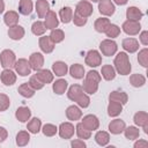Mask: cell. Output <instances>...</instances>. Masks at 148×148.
<instances>
[{
  "label": "cell",
  "mask_w": 148,
  "mask_h": 148,
  "mask_svg": "<svg viewBox=\"0 0 148 148\" xmlns=\"http://www.w3.org/2000/svg\"><path fill=\"white\" fill-rule=\"evenodd\" d=\"M84 73H86L84 67L82 65H80V64H74V65H72L69 67V74H71V76L74 77V79H76V80L83 79Z\"/></svg>",
  "instance_id": "cell-22"
},
{
  "label": "cell",
  "mask_w": 148,
  "mask_h": 148,
  "mask_svg": "<svg viewBox=\"0 0 148 148\" xmlns=\"http://www.w3.org/2000/svg\"><path fill=\"white\" fill-rule=\"evenodd\" d=\"M133 120L135 123L136 126H145V125H148V113L145 112V111H139L134 114L133 117Z\"/></svg>",
  "instance_id": "cell-33"
},
{
  "label": "cell",
  "mask_w": 148,
  "mask_h": 148,
  "mask_svg": "<svg viewBox=\"0 0 148 148\" xmlns=\"http://www.w3.org/2000/svg\"><path fill=\"white\" fill-rule=\"evenodd\" d=\"M75 102H76L77 105L81 106V108H88L89 104H90V98H89V96H88L87 94L83 92V94H81V95L76 98Z\"/></svg>",
  "instance_id": "cell-48"
},
{
  "label": "cell",
  "mask_w": 148,
  "mask_h": 148,
  "mask_svg": "<svg viewBox=\"0 0 148 148\" xmlns=\"http://www.w3.org/2000/svg\"><path fill=\"white\" fill-rule=\"evenodd\" d=\"M90 1H92V2H98L99 0H90Z\"/></svg>",
  "instance_id": "cell-59"
},
{
  "label": "cell",
  "mask_w": 148,
  "mask_h": 148,
  "mask_svg": "<svg viewBox=\"0 0 148 148\" xmlns=\"http://www.w3.org/2000/svg\"><path fill=\"white\" fill-rule=\"evenodd\" d=\"M92 5L87 1V0H81L77 2L76 7H75V14L77 15H81L83 17H89L91 14H92Z\"/></svg>",
  "instance_id": "cell-4"
},
{
  "label": "cell",
  "mask_w": 148,
  "mask_h": 148,
  "mask_svg": "<svg viewBox=\"0 0 148 148\" xmlns=\"http://www.w3.org/2000/svg\"><path fill=\"white\" fill-rule=\"evenodd\" d=\"M50 38H51V40L54 43V44H57V43H60V42H62L64 40V38H65V32L61 30V29H52L51 30V34H50Z\"/></svg>",
  "instance_id": "cell-44"
},
{
  "label": "cell",
  "mask_w": 148,
  "mask_h": 148,
  "mask_svg": "<svg viewBox=\"0 0 148 148\" xmlns=\"http://www.w3.org/2000/svg\"><path fill=\"white\" fill-rule=\"evenodd\" d=\"M0 79L5 86H12L16 82V74L10 68H5L0 74Z\"/></svg>",
  "instance_id": "cell-13"
},
{
  "label": "cell",
  "mask_w": 148,
  "mask_h": 148,
  "mask_svg": "<svg viewBox=\"0 0 148 148\" xmlns=\"http://www.w3.org/2000/svg\"><path fill=\"white\" fill-rule=\"evenodd\" d=\"M119 34H120V28H119L118 25H116V24H111V23H110V25H109L108 29L105 30V35H106L110 39L118 37Z\"/></svg>",
  "instance_id": "cell-46"
},
{
  "label": "cell",
  "mask_w": 148,
  "mask_h": 148,
  "mask_svg": "<svg viewBox=\"0 0 148 148\" xmlns=\"http://www.w3.org/2000/svg\"><path fill=\"white\" fill-rule=\"evenodd\" d=\"M98 10L102 15L111 16V15H113L116 7L111 0H99L98 1Z\"/></svg>",
  "instance_id": "cell-8"
},
{
  "label": "cell",
  "mask_w": 148,
  "mask_h": 148,
  "mask_svg": "<svg viewBox=\"0 0 148 148\" xmlns=\"http://www.w3.org/2000/svg\"><path fill=\"white\" fill-rule=\"evenodd\" d=\"M15 117H16V119H17L18 121L25 123V121H28V120L30 119V117H31V111H30V109L27 108V106H20V108H17V110H16V112H15Z\"/></svg>",
  "instance_id": "cell-19"
},
{
  "label": "cell",
  "mask_w": 148,
  "mask_h": 148,
  "mask_svg": "<svg viewBox=\"0 0 148 148\" xmlns=\"http://www.w3.org/2000/svg\"><path fill=\"white\" fill-rule=\"evenodd\" d=\"M109 101H114V102H118V103L124 105V104L127 103L128 96H127L126 92H124L121 90H113L109 95Z\"/></svg>",
  "instance_id": "cell-17"
},
{
  "label": "cell",
  "mask_w": 148,
  "mask_h": 148,
  "mask_svg": "<svg viewBox=\"0 0 148 148\" xmlns=\"http://www.w3.org/2000/svg\"><path fill=\"white\" fill-rule=\"evenodd\" d=\"M54 43L51 40L50 36H42L39 38V47L44 53H51L54 50Z\"/></svg>",
  "instance_id": "cell-14"
},
{
  "label": "cell",
  "mask_w": 148,
  "mask_h": 148,
  "mask_svg": "<svg viewBox=\"0 0 148 148\" xmlns=\"http://www.w3.org/2000/svg\"><path fill=\"white\" fill-rule=\"evenodd\" d=\"M7 136H8V132H7V130H6L5 127L0 126V142L5 141V140L7 139Z\"/></svg>",
  "instance_id": "cell-56"
},
{
  "label": "cell",
  "mask_w": 148,
  "mask_h": 148,
  "mask_svg": "<svg viewBox=\"0 0 148 148\" xmlns=\"http://www.w3.org/2000/svg\"><path fill=\"white\" fill-rule=\"evenodd\" d=\"M82 125L89 131H96L99 127V120L95 114H87L82 119Z\"/></svg>",
  "instance_id": "cell-10"
},
{
  "label": "cell",
  "mask_w": 148,
  "mask_h": 148,
  "mask_svg": "<svg viewBox=\"0 0 148 148\" xmlns=\"http://www.w3.org/2000/svg\"><path fill=\"white\" fill-rule=\"evenodd\" d=\"M52 71L57 76H64L68 72V66L64 61H56L52 65Z\"/></svg>",
  "instance_id": "cell-21"
},
{
  "label": "cell",
  "mask_w": 148,
  "mask_h": 148,
  "mask_svg": "<svg viewBox=\"0 0 148 148\" xmlns=\"http://www.w3.org/2000/svg\"><path fill=\"white\" fill-rule=\"evenodd\" d=\"M42 132L45 136H53L58 132V127L53 124H45L42 128Z\"/></svg>",
  "instance_id": "cell-47"
},
{
  "label": "cell",
  "mask_w": 148,
  "mask_h": 148,
  "mask_svg": "<svg viewBox=\"0 0 148 148\" xmlns=\"http://www.w3.org/2000/svg\"><path fill=\"white\" fill-rule=\"evenodd\" d=\"M66 117L69 120H74V121L75 120H79L82 117V111L76 105H69L66 109Z\"/></svg>",
  "instance_id": "cell-20"
},
{
  "label": "cell",
  "mask_w": 148,
  "mask_h": 148,
  "mask_svg": "<svg viewBox=\"0 0 148 148\" xmlns=\"http://www.w3.org/2000/svg\"><path fill=\"white\" fill-rule=\"evenodd\" d=\"M95 141L99 146H106L110 141V135L105 131H98L95 135Z\"/></svg>",
  "instance_id": "cell-40"
},
{
  "label": "cell",
  "mask_w": 148,
  "mask_h": 148,
  "mask_svg": "<svg viewBox=\"0 0 148 148\" xmlns=\"http://www.w3.org/2000/svg\"><path fill=\"white\" fill-rule=\"evenodd\" d=\"M138 61H139V64L142 67L147 68V66H148V49L147 47H145V49H142V50L139 51Z\"/></svg>",
  "instance_id": "cell-45"
},
{
  "label": "cell",
  "mask_w": 148,
  "mask_h": 148,
  "mask_svg": "<svg viewBox=\"0 0 148 148\" xmlns=\"http://www.w3.org/2000/svg\"><path fill=\"white\" fill-rule=\"evenodd\" d=\"M82 89H83L84 92H87V94H89V95H92V94H95V92L97 91V89H98V82L92 81V80H89V79H84Z\"/></svg>",
  "instance_id": "cell-30"
},
{
  "label": "cell",
  "mask_w": 148,
  "mask_h": 148,
  "mask_svg": "<svg viewBox=\"0 0 148 148\" xmlns=\"http://www.w3.org/2000/svg\"><path fill=\"white\" fill-rule=\"evenodd\" d=\"M134 148H148V142L146 140H139L134 143Z\"/></svg>",
  "instance_id": "cell-55"
},
{
  "label": "cell",
  "mask_w": 148,
  "mask_h": 148,
  "mask_svg": "<svg viewBox=\"0 0 148 148\" xmlns=\"http://www.w3.org/2000/svg\"><path fill=\"white\" fill-rule=\"evenodd\" d=\"M71 146L73 148H86V143L82 139H76V140H73L71 142Z\"/></svg>",
  "instance_id": "cell-53"
},
{
  "label": "cell",
  "mask_w": 148,
  "mask_h": 148,
  "mask_svg": "<svg viewBox=\"0 0 148 148\" xmlns=\"http://www.w3.org/2000/svg\"><path fill=\"white\" fill-rule=\"evenodd\" d=\"M113 1H114V3H117V5L123 6V5H126L128 0H113Z\"/></svg>",
  "instance_id": "cell-57"
},
{
  "label": "cell",
  "mask_w": 148,
  "mask_h": 148,
  "mask_svg": "<svg viewBox=\"0 0 148 148\" xmlns=\"http://www.w3.org/2000/svg\"><path fill=\"white\" fill-rule=\"evenodd\" d=\"M18 12L22 15H30L32 12V1L31 0H20Z\"/></svg>",
  "instance_id": "cell-34"
},
{
  "label": "cell",
  "mask_w": 148,
  "mask_h": 148,
  "mask_svg": "<svg viewBox=\"0 0 148 148\" xmlns=\"http://www.w3.org/2000/svg\"><path fill=\"white\" fill-rule=\"evenodd\" d=\"M72 20H73V22H74V24L76 27H83L87 23V17H83V16L77 15L75 13H74V16L72 17Z\"/></svg>",
  "instance_id": "cell-51"
},
{
  "label": "cell",
  "mask_w": 148,
  "mask_h": 148,
  "mask_svg": "<svg viewBox=\"0 0 148 148\" xmlns=\"http://www.w3.org/2000/svg\"><path fill=\"white\" fill-rule=\"evenodd\" d=\"M40 127H42V121L39 118H32L31 120H29V123L27 125L28 132H30L32 134H37L40 131Z\"/></svg>",
  "instance_id": "cell-37"
},
{
  "label": "cell",
  "mask_w": 148,
  "mask_h": 148,
  "mask_svg": "<svg viewBox=\"0 0 148 148\" xmlns=\"http://www.w3.org/2000/svg\"><path fill=\"white\" fill-rule=\"evenodd\" d=\"M18 14L15 12V10H9L7 12L5 15H3V22L8 27H13V25H16L17 22H18Z\"/></svg>",
  "instance_id": "cell-24"
},
{
  "label": "cell",
  "mask_w": 148,
  "mask_h": 148,
  "mask_svg": "<svg viewBox=\"0 0 148 148\" xmlns=\"http://www.w3.org/2000/svg\"><path fill=\"white\" fill-rule=\"evenodd\" d=\"M140 42H141V44H143V45H148V31L147 30H145V31H142L141 34H140Z\"/></svg>",
  "instance_id": "cell-54"
},
{
  "label": "cell",
  "mask_w": 148,
  "mask_h": 148,
  "mask_svg": "<svg viewBox=\"0 0 148 148\" xmlns=\"http://www.w3.org/2000/svg\"><path fill=\"white\" fill-rule=\"evenodd\" d=\"M75 132H76V135L79 136V139H82V140H86V139H89L91 136V131L87 130L82 123H79L75 127Z\"/></svg>",
  "instance_id": "cell-41"
},
{
  "label": "cell",
  "mask_w": 148,
  "mask_h": 148,
  "mask_svg": "<svg viewBox=\"0 0 148 148\" xmlns=\"http://www.w3.org/2000/svg\"><path fill=\"white\" fill-rule=\"evenodd\" d=\"M114 69L120 75H128L131 73L132 66L126 52H119L114 58Z\"/></svg>",
  "instance_id": "cell-1"
},
{
  "label": "cell",
  "mask_w": 148,
  "mask_h": 148,
  "mask_svg": "<svg viewBox=\"0 0 148 148\" xmlns=\"http://www.w3.org/2000/svg\"><path fill=\"white\" fill-rule=\"evenodd\" d=\"M86 75V79H89V80H92V81H96V82H101V74L96 71H89Z\"/></svg>",
  "instance_id": "cell-52"
},
{
  "label": "cell",
  "mask_w": 148,
  "mask_h": 148,
  "mask_svg": "<svg viewBox=\"0 0 148 148\" xmlns=\"http://www.w3.org/2000/svg\"><path fill=\"white\" fill-rule=\"evenodd\" d=\"M10 105L9 97L6 94H0V111H6Z\"/></svg>",
  "instance_id": "cell-50"
},
{
  "label": "cell",
  "mask_w": 148,
  "mask_h": 148,
  "mask_svg": "<svg viewBox=\"0 0 148 148\" xmlns=\"http://www.w3.org/2000/svg\"><path fill=\"white\" fill-rule=\"evenodd\" d=\"M142 16H143V14H142V12H141L138 7L132 6V7H128V8L126 9V17H127V20L140 21Z\"/></svg>",
  "instance_id": "cell-25"
},
{
  "label": "cell",
  "mask_w": 148,
  "mask_h": 148,
  "mask_svg": "<svg viewBox=\"0 0 148 148\" xmlns=\"http://www.w3.org/2000/svg\"><path fill=\"white\" fill-rule=\"evenodd\" d=\"M18 92H20V95L21 96H23V97H25V98H30V97H32L34 95H35V89L28 83V82H25V83H22L20 87H18Z\"/></svg>",
  "instance_id": "cell-32"
},
{
  "label": "cell",
  "mask_w": 148,
  "mask_h": 148,
  "mask_svg": "<svg viewBox=\"0 0 148 148\" xmlns=\"http://www.w3.org/2000/svg\"><path fill=\"white\" fill-rule=\"evenodd\" d=\"M125 127H126L125 121L121 120V119H113L109 124V131L112 134H120V133H123Z\"/></svg>",
  "instance_id": "cell-15"
},
{
  "label": "cell",
  "mask_w": 148,
  "mask_h": 148,
  "mask_svg": "<svg viewBox=\"0 0 148 148\" xmlns=\"http://www.w3.org/2000/svg\"><path fill=\"white\" fill-rule=\"evenodd\" d=\"M110 25V20L106 17H99L95 21V30L97 32H105V30L108 29V27Z\"/></svg>",
  "instance_id": "cell-36"
},
{
  "label": "cell",
  "mask_w": 148,
  "mask_h": 148,
  "mask_svg": "<svg viewBox=\"0 0 148 148\" xmlns=\"http://www.w3.org/2000/svg\"><path fill=\"white\" fill-rule=\"evenodd\" d=\"M121 111H123V104L114 101H110L108 105V114L110 117H117L121 113Z\"/></svg>",
  "instance_id": "cell-26"
},
{
  "label": "cell",
  "mask_w": 148,
  "mask_h": 148,
  "mask_svg": "<svg viewBox=\"0 0 148 148\" xmlns=\"http://www.w3.org/2000/svg\"><path fill=\"white\" fill-rule=\"evenodd\" d=\"M29 64L31 66V69H35V71L40 69L44 65V56L39 52H34L29 57Z\"/></svg>",
  "instance_id": "cell-12"
},
{
  "label": "cell",
  "mask_w": 148,
  "mask_h": 148,
  "mask_svg": "<svg viewBox=\"0 0 148 148\" xmlns=\"http://www.w3.org/2000/svg\"><path fill=\"white\" fill-rule=\"evenodd\" d=\"M58 132H59V135L61 139H71L73 135H74V132H75V128H74V125L66 121V123H61L59 128H58Z\"/></svg>",
  "instance_id": "cell-9"
},
{
  "label": "cell",
  "mask_w": 148,
  "mask_h": 148,
  "mask_svg": "<svg viewBox=\"0 0 148 148\" xmlns=\"http://www.w3.org/2000/svg\"><path fill=\"white\" fill-rule=\"evenodd\" d=\"M37 77L44 83V84H47V83H51L53 81V74L51 71L49 69H38L37 73H36Z\"/></svg>",
  "instance_id": "cell-27"
},
{
  "label": "cell",
  "mask_w": 148,
  "mask_h": 148,
  "mask_svg": "<svg viewBox=\"0 0 148 148\" xmlns=\"http://www.w3.org/2000/svg\"><path fill=\"white\" fill-rule=\"evenodd\" d=\"M124 133H125V138L128 139V140H135V139H138L139 135H140V131H139V128L135 127V126L125 127Z\"/></svg>",
  "instance_id": "cell-42"
},
{
  "label": "cell",
  "mask_w": 148,
  "mask_h": 148,
  "mask_svg": "<svg viewBox=\"0 0 148 148\" xmlns=\"http://www.w3.org/2000/svg\"><path fill=\"white\" fill-rule=\"evenodd\" d=\"M67 87H68V82L64 79H59L53 83L52 89L57 95H62L67 90Z\"/></svg>",
  "instance_id": "cell-31"
},
{
  "label": "cell",
  "mask_w": 148,
  "mask_h": 148,
  "mask_svg": "<svg viewBox=\"0 0 148 148\" xmlns=\"http://www.w3.org/2000/svg\"><path fill=\"white\" fill-rule=\"evenodd\" d=\"M117 43L112 39H104L99 44V50L102 52L103 56H106V57H110V56H113L116 52H117Z\"/></svg>",
  "instance_id": "cell-3"
},
{
  "label": "cell",
  "mask_w": 148,
  "mask_h": 148,
  "mask_svg": "<svg viewBox=\"0 0 148 148\" xmlns=\"http://www.w3.org/2000/svg\"><path fill=\"white\" fill-rule=\"evenodd\" d=\"M59 17L62 23H69L73 17V9L71 7H62L59 10Z\"/></svg>",
  "instance_id": "cell-35"
},
{
  "label": "cell",
  "mask_w": 148,
  "mask_h": 148,
  "mask_svg": "<svg viewBox=\"0 0 148 148\" xmlns=\"http://www.w3.org/2000/svg\"><path fill=\"white\" fill-rule=\"evenodd\" d=\"M123 30L125 34L130 35V36H134L138 35L141 30V25L139 23V21H132V20H127L123 23Z\"/></svg>",
  "instance_id": "cell-7"
},
{
  "label": "cell",
  "mask_w": 148,
  "mask_h": 148,
  "mask_svg": "<svg viewBox=\"0 0 148 148\" xmlns=\"http://www.w3.org/2000/svg\"><path fill=\"white\" fill-rule=\"evenodd\" d=\"M14 68H15L16 73L21 76H27L31 73V66H30L29 61L24 58H20L18 60H16L14 64Z\"/></svg>",
  "instance_id": "cell-5"
},
{
  "label": "cell",
  "mask_w": 148,
  "mask_h": 148,
  "mask_svg": "<svg viewBox=\"0 0 148 148\" xmlns=\"http://www.w3.org/2000/svg\"><path fill=\"white\" fill-rule=\"evenodd\" d=\"M35 90H39V89H42L43 87H44V83L37 77V75L35 74V75H32V76H30V80H29V82H28Z\"/></svg>",
  "instance_id": "cell-49"
},
{
  "label": "cell",
  "mask_w": 148,
  "mask_h": 148,
  "mask_svg": "<svg viewBox=\"0 0 148 148\" xmlns=\"http://www.w3.org/2000/svg\"><path fill=\"white\" fill-rule=\"evenodd\" d=\"M31 31H32V34L36 35V36H42V35L46 31V27H45L44 22H42V21H36V22H34L32 25H31Z\"/></svg>",
  "instance_id": "cell-43"
},
{
  "label": "cell",
  "mask_w": 148,
  "mask_h": 148,
  "mask_svg": "<svg viewBox=\"0 0 148 148\" xmlns=\"http://www.w3.org/2000/svg\"><path fill=\"white\" fill-rule=\"evenodd\" d=\"M8 36L13 40H20V39H22L23 36H24V29H23V27H21L18 24L13 25V27H9V29H8Z\"/></svg>",
  "instance_id": "cell-16"
},
{
  "label": "cell",
  "mask_w": 148,
  "mask_h": 148,
  "mask_svg": "<svg viewBox=\"0 0 148 148\" xmlns=\"http://www.w3.org/2000/svg\"><path fill=\"white\" fill-rule=\"evenodd\" d=\"M16 61L15 53L12 50H3L0 53V64L3 68H10L14 67V64Z\"/></svg>",
  "instance_id": "cell-2"
},
{
  "label": "cell",
  "mask_w": 148,
  "mask_h": 148,
  "mask_svg": "<svg viewBox=\"0 0 148 148\" xmlns=\"http://www.w3.org/2000/svg\"><path fill=\"white\" fill-rule=\"evenodd\" d=\"M123 49L126 52L134 53L139 50V42L135 38H125L123 40Z\"/></svg>",
  "instance_id": "cell-18"
},
{
  "label": "cell",
  "mask_w": 148,
  "mask_h": 148,
  "mask_svg": "<svg viewBox=\"0 0 148 148\" xmlns=\"http://www.w3.org/2000/svg\"><path fill=\"white\" fill-rule=\"evenodd\" d=\"M83 92H84V91H83V89H82V86H80V84H73V86L69 87V89H68V91H67V97H68L71 101L75 102L76 98H77L81 94H83Z\"/></svg>",
  "instance_id": "cell-28"
},
{
  "label": "cell",
  "mask_w": 148,
  "mask_h": 148,
  "mask_svg": "<svg viewBox=\"0 0 148 148\" xmlns=\"http://www.w3.org/2000/svg\"><path fill=\"white\" fill-rule=\"evenodd\" d=\"M3 10H5V2H3V0H0V14Z\"/></svg>",
  "instance_id": "cell-58"
},
{
  "label": "cell",
  "mask_w": 148,
  "mask_h": 148,
  "mask_svg": "<svg viewBox=\"0 0 148 148\" xmlns=\"http://www.w3.org/2000/svg\"><path fill=\"white\" fill-rule=\"evenodd\" d=\"M30 141V135H29V132L27 131H20L17 134H16V145L20 146V147H23V146H27Z\"/></svg>",
  "instance_id": "cell-39"
},
{
  "label": "cell",
  "mask_w": 148,
  "mask_h": 148,
  "mask_svg": "<svg viewBox=\"0 0 148 148\" xmlns=\"http://www.w3.org/2000/svg\"><path fill=\"white\" fill-rule=\"evenodd\" d=\"M84 61L89 67H97L102 64V56L97 50H90L87 52Z\"/></svg>",
  "instance_id": "cell-6"
},
{
  "label": "cell",
  "mask_w": 148,
  "mask_h": 148,
  "mask_svg": "<svg viewBox=\"0 0 148 148\" xmlns=\"http://www.w3.org/2000/svg\"><path fill=\"white\" fill-rule=\"evenodd\" d=\"M44 24L46 27V29L49 30H52V29H56L59 24V20H58V16L57 14L53 12V10H49L46 13V15L44 16Z\"/></svg>",
  "instance_id": "cell-11"
},
{
  "label": "cell",
  "mask_w": 148,
  "mask_h": 148,
  "mask_svg": "<svg viewBox=\"0 0 148 148\" xmlns=\"http://www.w3.org/2000/svg\"><path fill=\"white\" fill-rule=\"evenodd\" d=\"M101 74L102 76L104 77V80L106 81H111L116 77V69L113 66L111 65H104L102 66V69H101Z\"/></svg>",
  "instance_id": "cell-29"
},
{
  "label": "cell",
  "mask_w": 148,
  "mask_h": 148,
  "mask_svg": "<svg viewBox=\"0 0 148 148\" xmlns=\"http://www.w3.org/2000/svg\"><path fill=\"white\" fill-rule=\"evenodd\" d=\"M50 10V5L46 0H37L36 2V12L39 18H44L46 13Z\"/></svg>",
  "instance_id": "cell-23"
},
{
  "label": "cell",
  "mask_w": 148,
  "mask_h": 148,
  "mask_svg": "<svg viewBox=\"0 0 148 148\" xmlns=\"http://www.w3.org/2000/svg\"><path fill=\"white\" fill-rule=\"evenodd\" d=\"M130 83L135 87V88H139V87H142L145 83H146V77L142 75V74H139V73H135V74H132L130 76Z\"/></svg>",
  "instance_id": "cell-38"
}]
</instances>
